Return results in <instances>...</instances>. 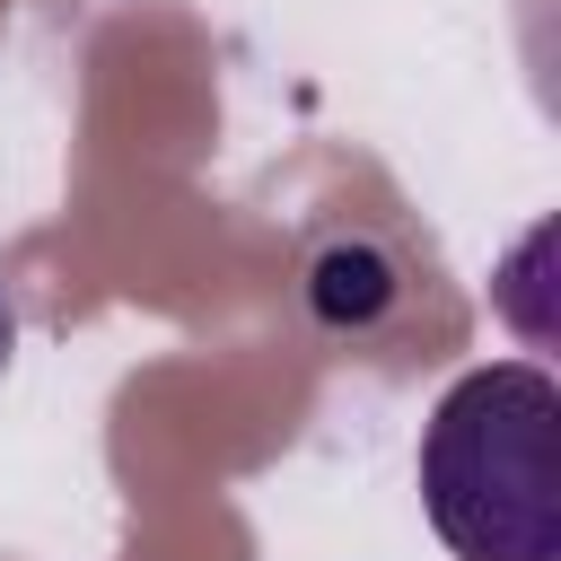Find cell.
Instances as JSON below:
<instances>
[{
    "mask_svg": "<svg viewBox=\"0 0 561 561\" xmlns=\"http://www.w3.org/2000/svg\"><path fill=\"white\" fill-rule=\"evenodd\" d=\"M421 517L456 561H561V386L535 359L465 368L421 421Z\"/></svg>",
    "mask_w": 561,
    "mask_h": 561,
    "instance_id": "1",
    "label": "cell"
},
{
    "mask_svg": "<svg viewBox=\"0 0 561 561\" xmlns=\"http://www.w3.org/2000/svg\"><path fill=\"white\" fill-rule=\"evenodd\" d=\"M9 368H18V307L0 298V377H9Z\"/></svg>",
    "mask_w": 561,
    "mask_h": 561,
    "instance_id": "2",
    "label": "cell"
}]
</instances>
